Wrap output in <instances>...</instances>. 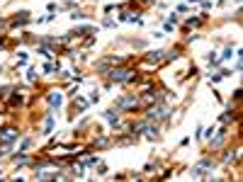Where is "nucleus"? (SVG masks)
Instances as JSON below:
<instances>
[{
	"instance_id": "obj_1",
	"label": "nucleus",
	"mask_w": 243,
	"mask_h": 182,
	"mask_svg": "<svg viewBox=\"0 0 243 182\" xmlns=\"http://www.w3.org/2000/svg\"><path fill=\"white\" fill-rule=\"evenodd\" d=\"M131 75H134V73H131V71H127V68H119V71L114 68V71L110 73V78H112V83H124V80H129Z\"/></svg>"
},
{
	"instance_id": "obj_2",
	"label": "nucleus",
	"mask_w": 243,
	"mask_h": 182,
	"mask_svg": "<svg viewBox=\"0 0 243 182\" xmlns=\"http://www.w3.org/2000/svg\"><path fill=\"white\" fill-rule=\"evenodd\" d=\"M117 107H127V109L139 107V100H136V97H119V100H117Z\"/></svg>"
},
{
	"instance_id": "obj_3",
	"label": "nucleus",
	"mask_w": 243,
	"mask_h": 182,
	"mask_svg": "<svg viewBox=\"0 0 243 182\" xmlns=\"http://www.w3.org/2000/svg\"><path fill=\"white\" fill-rule=\"evenodd\" d=\"M15 136H17V134H15L12 129H8V131H3V138H5V141H15Z\"/></svg>"
},
{
	"instance_id": "obj_4",
	"label": "nucleus",
	"mask_w": 243,
	"mask_h": 182,
	"mask_svg": "<svg viewBox=\"0 0 243 182\" xmlns=\"http://www.w3.org/2000/svg\"><path fill=\"white\" fill-rule=\"evenodd\" d=\"M160 56H163V51H153V54H148V61H151V63H156Z\"/></svg>"
},
{
	"instance_id": "obj_5",
	"label": "nucleus",
	"mask_w": 243,
	"mask_h": 182,
	"mask_svg": "<svg viewBox=\"0 0 243 182\" xmlns=\"http://www.w3.org/2000/svg\"><path fill=\"white\" fill-rule=\"evenodd\" d=\"M49 102H51V104H54V107H56V104H61V97H58L56 92H54V95H51V100H49Z\"/></svg>"
}]
</instances>
